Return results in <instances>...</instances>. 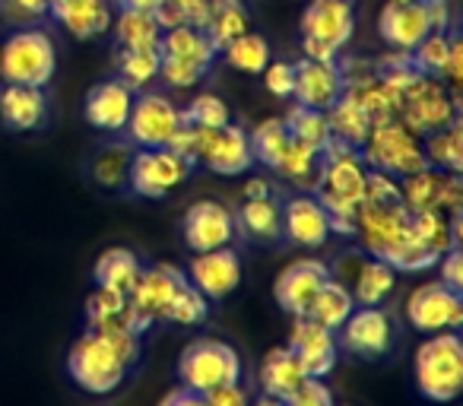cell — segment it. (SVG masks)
Listing matches in <instances>:
<instances>
[{
    "instance_id": "b9f144b4",
    "label": "cell",
    "mask_w": 463,
    "mask_h": 406,
    "mask_svg": "<svg viewBox=\"0 0 463 406\" xmlns=\"http://www.w3.org/2000/svg\"><path fill=\"white\" fill-rule=\"evenodd\" d=\"M248 143H251V156L254 162L267 168H277L279 159H283L286 146H289V130H286L283 118H267L258 127L248 134Z\"/></svg>"
},
{
    "instance_id": "94428289",
    "label": "cell",
    "mask_w": 463,
    "mask_h": 406,
    "mask_svg": "<svg viewBox=\"0 0 463 406\" xmlns=\"http://www.w3.org/2000/svg\"><path fill=\"white\" fill-rule=\"evenodd\" d=\"M334 406H336V403H334Z\"/></svg>"
},
{
    "instance_id": "7c38bea8",
    "label": "cell",
    "mask_w": 463,
    "mask_h": 406,
    "mask_svg": "<svg viewBox=\"0 0 463 406\" xmlns=\"http://www.w3.org/2000/svg\"><path fill=\"white\" fill-rule=\"evenodd\" d=\"M330 277L346 286L359 308L381 305L393 292V286H397V270L365 251H343L340 260L334 264V270H330Z\"/></svg>"
},
{
    "instance_id": "2e32d148",
    "label": "cell",
    "mask_w": 463,
    "mask_h": 406,
    "mask_svg": "<svg viewBox=\"0 0 463 406\" xmlns=\"http://www.w3.org/2000/svg\"><path fill=\"white\" fill-rule=\"evenodd\" d=\"M181 235H184V245L194 254H203L216 251V248H229L239 235V226H235V213L225 203L197 200L187 207L184 220H181Z\"/></svg>"
},
{
    "instance_id": "f35d334b",
    "label": "cell",
    "mask_w": 463,
    "mask_h": 406,
    "mask_svg": "<svg viewBox=\"0 0 463 406\" xmlns=\"http://www.w3.org/2000/svg\"><path fill=\"white\" fill-rule=\"evenodd\" d=\"M130 159H134V146L130 143H109L102 146L90 162V175L99 187L105 191H121L128 187V172H130Z\"/></svg>"
},
{
    "instance_id": "9f6ffc18",
    "label": "cell",
    "mask_w": 463,
    "mask_h": 406,
    "mask_svg": "<svg viewBox=\"0 0 463 406\" xmlns=\"http://www.w3.org/2000/svg\"><path fill=\"white\" fill-rule=\"evenodd\" d=\"M159 406H206V403H203V393H194L187 387H175V391H168L162 397Z\"/></svg>"
},
{
    "instance_id": "f546056e",
    "label": "cell",
    "mask_w": 463,
    "mask_h": 406,
    "mask_svg": "<svg viewBox=\"0 0 463 406\" xmlns=\"http://www.w3.org/2000/svg\"><path fill=\"white\" fill-rule=\"evenodd\" d=\"M86 324L90 330H130V334H143L140 321L130 311L128 296L111 292L96 286L90 298H86Z\"/></svg>"
},
{
    "instance_id": "c3c4849f",
    "label": "cell",
    "mask_w": 463,
    "mask_h": 406,
    "mask_svg": "<svg viewBox=\"0 0 463 406\" xmlns=\"http://www.w3.org/2000/svg\"><path fill=\"white\" fill-rule=\"evenodd\" d=\"M48 4L52 0H0V23L7 26H35L48 16Z\"/></svg>"
},
{
    "instance_id": "484cf974",
    "label": "cell",
    "mask_w": 463,
    "mask_h": 406,
    "mask_svg": "<svg viewBox=\"0 0 463 406\" xmlns=\"http://www.w3.org/2000/svg\"><path fill=\"white\" fill-rule=\"evenodd\" d=\"M48 16H54L73 39L90 42L111 29L115 7H111V0H52Z\"/></svg>"
},
{
    "instance_id": "603a6c76",
    "label": "cell",
    "mask_w": 463,
    "mask_h": 406,
    "mask_svg": "<svg viewBox=\"0 0 463 406\" xmlns=\"http://www.w3.org/2000/svg\"><path fill=\"white\" fill-rule=\"evenodd\" d=\"M134 90L121 83V80H102L86 92L83 115L90 127L102 130V134H124L134 111Z\"/></svg>"
},
{
    "instance_id": "7dc6e473",
    "label": "cell",
    "mask_w": 463,
    "mask_h": 406,
    "mask_svg": "<svg viewBox=\"0 0 463 406\" xmlns=\"http://www.w3.org/2000/svg\"><path fill=\"white\" fill-rule=\"evenodd\" d=\"M450 52V33H429L416 48L410 52V61L419 73H429V77H438L448 61Z\"/></svg>"
},
{
    "instance_id": "ba28073f",
    "label": "cell",
    "mask_w": 463,
    "mask_h": 406,
    "mask_svg": "<svg viewBox=\"0 0 463 406\" xmlns=\"http://www.w3.org/2000/svg\"><path fill=\"white\" fill-rule=\"evenodd\" d=\"M359 156L368 168H378L393 178H406V175L429 165L422 153V137L412 134L397 118L384 124H372L365 143L359 146Z\"/></svg>"
},
{
    "instance_id": "277c9868",
    "label": "cell",
    "mask_w": 463,
    "mask_h": 406,
    "mask_svg": "<svg viewBox=\"0 0 463 406\" xmlns=\"http://www.w3.org/2000/svg\"><path fill=\"white\" fill-rule=\"evenodd\" d=\"M416 387L431 403H454L463 393V340L457 330L429 334L416 349Z\"/></svg>"
},
{
    "instance_id": "d6a6232c",
    "label": "cell",
    "mask_w": 463,
    "mask_h": 406,
    "mask_svg": "<svg viewBox=\"0 0 463 406\" xmlns=\"http://www.w3.org/2000/svg\"><path fill=\"white\" fill-rule=\"evenodd\" d=\"M251 29V10L245 7V0H210V16H206L203 33L210 35V42L219 48H225L232 39H239Z\"/></svg>"
},
{
    "instance_id": "ab89813d",
    "label": "cell",
    "mask_w": 463,
    "mask_h": 406,
    "mask_svg": "<svg viewBox=\"0 0 463 406\" xmlns=\"http://www.w3.org/2000/svg\"><path fill=\"white\" fill-rule=\"evenodd\" d=\"M219 52H222L225 64H229L232 71L260 77V71H264L267 61H270V42H267L260 33H254V29H248L245 35L232 39L229 45L219 48Z\"/></svg>"
},
{
    "instance_id": "4316f807",
    "label": "cell",
    "mask_w": 463,
    "mask_h": 406,
    "mask_svg": "<svg viewBox=\"0 0 463 406\" xmlns=\"http://www.w3.org/2000/svg\"><path fill=\"white\" fill-rule=\"evenodd\" d=\"M429 20H425L422 0H412V4H391L387 0L378 14V35L393 48V52L410 54L419 42L429 35Z\"/></svg>"
},
{
    "instance_id": "681fc988",
    "label": "cell",
    "mask_w": 463,
    "mask_h": 406,
    "mask_svg": "<svg viewBox=\"0 0 463 406\" xmlns=\"http://www.w3.org/2000/svg\"><path fill=\"white\" fill-rule=\"evenodd\" d=\"M362 203H400V178L378 172V168H368L365 200Z\"/></svg>"
},
{
    "instance_id": "9a60e30c",
    "label": "cell",
    "mask_w": 463,
    "mask_h": 406,
    "mask_svg": "<svg viewBox=\"0 0 463 406\" xmlns=\"http://www.w3.org/2000/svg\"><path fill=\"white\" fill-rule=\"evenodd\" d=\"M406 321L419 334H441L463 324V292L448 289L444 283H425L406 298Z\"/></svg>"
},
{
    "instance_id": "f5cc1de1",
    "label": "cell",
    "mask_w": 463,
    "mask_h": 406,
    "mask_svg": "<svg viewBox=\"0 0 463 406\" xmlns=\"http://www.w3.org/2000/svg\"><path fill=\"white\" fill-rule=\"evenodd\" d=\"M203 403L206 406H251V397H248L245 387L235 381V384H222V387H213V391H206Z\"/></svg>"
},
{
    "instance_id": "4dcf8cb0",
    "label": "cell",
    "mask_w": 463,
    "mask_h": 406,
    "mask_svg": "<svg viewBox=\"0 0 463 406\" xmlns=\"http://www.w3.org/2000/svg\"><path fill=\"white\" fill-rule=\"evenodd\" d=\"M140 258L130 248H105L99 254L96 267H92V277H96V286H102V289L128 296L137 286V279H140Z\"/></svg>"
},
{
    "instance_id": "11a10c76",
    "label": "cell",
    "mask_w": 463,
    "mask_h": 406,
    "mask_svg": "<svg viewBox=\"0 0 463 406\" xmlns=\"http://www.w3.org/2000/svg\"><path fill=\"white\" fill-rule=\"evenodd\" d=\"M425 20H429L431 33H448L450 23H454V10H450V0H422Z\"/></svg>"
},
{
    "instance_id": "836d02e7",
    "label": "cell",
    "mask_w": 463,
    "mask_h": 406,
    "mask_svg": "<svg viewBox=\"0 0 463 406\" xmlns=\"http://www.w3.org/2000/svg\"><path fill=\"white\" fill-rule=\"evenodd\" d=\"M422 153L425 162L438 172L460 175L463 172V121L457 118L454 124L441 130H431L422 137Z\"/></svg>"
},
{
    "instance_id": "e0dca14e",
    "label": "cell",
    "mask_w": 463,
    "mask_h": 406,
    "mask_svg": "<svg viewBox=\"0 0 463 406\" xmlns=\"http://www.w3.org/2000/svg\"><path fill=\"white\" fill-rule=\"evenodd\" d=\"M336 334H340L336 346L359 355V359H378L393 346V321L378 305H372V308L355 305L353 315L343 321V327Z\"/></svg>"
},
{
    "instance_id": "816d5d0a",
    "label": "cell",
    "mask_w": 463,
    "mask_h": 406,
    "mask_svg": "<svg viewBox=\"0 0 463 406\" xmlns=\"http://www.w3.org/2000/svg\"><path fill=\"white\" fill-rule=\"evenodd\" d=\"M286 406H334V393L321 378H308L292 397H286Z\"/></svg>"
},
{
    "instance_id": "8992f818",
    "label": "cell",
    "mask_w": 463,
    "mask_h": 406,
    "mask_svg": "<svg viewBox=\"0 0 463 406\" xmlns=\"http://www.w3.org/2000/svg\"><path fill=\"white\" fill-rule=\"evenodd\" d=\"M216 45L197 26H178L159 39V80L168 90H194L216 61Z\"/></svg>"
},
{
    "instance_id": "5bb4252c",
    "label": "cell",
    "mask_w": 463,
    "mask_h": 406,
    "mask_svg": "<svg viewBox=\"0 0 463 406\" xmlns=\"http://www.w3.org/2000/svg\"><path fill=\"white\" fill-rule=\"evenodd\" d=\"M187 283V273L178 270L175 264H153L143 267L137 286L128 292V305L137 315L143 330H149V324L165 321L168 308H172L178 289Z\"/></svg>"
},
{
    "instance_id": "6f0895ef",
    "label": "cell",
    "mask_w": 463,
    "mask_h": 406,
    "mask_svg": "<svg viewBox=\"0 0 463 406\" xmlns=\"http://www.w3.org/2000/svg\"><path fill=\"white\" fill-rule=\"evenodd\" d=\"M245 197H267V194H273V187H270V181L267 178H248L245 181Z\"/></svg>"
},
{
    "instance_id": "f907efd6",
    "label": "cell",
    "mask_w": 463,
    "mask_h": 406,
    "mask_svg": "<svg viewBox=\"0 0 463 406\" xmlns=\"http://www.w3.org/2000/svg\"><path fill=\"white\" fill-rule=\"evenodd\" d=\"M260 80H264L267 92L277 99H292V80H296V71H292L289 61H267V67L260 71Z\"/></svg>"
},
{
    "instance_id": "8d00e7d4",
    "label": "cell",
    "mask_w": 463,
    "mask_h": 406,
    "mask_svg": "<svg viewBox=\"0 0 463 406\" xmlns=\"http://www.w3.org/2000/svg\"><path fill=\"white\" fill-rule=\"evenodd\" d=\"M115 29V42L124 52H146V48H159L162 29L153 14H137V10H121L111 20Z\"/></svg>"
},
{
    "instance_id": "ffe728a7",
    "label": "cell",
    "mask_w": 463,
    "mask_h": 406,
    "mask_svg": "<svg viewBox=\"0 0 463 406\" xmlns=\"http://www.w3.org/2000/svg\"><path fill=\"white\" fill-rule=\"evenodd\" d=\"M296 80H292V99L296 105L315 111H327L336 99L343 96V77H340V64L336 61H311L302 58L298 64H292Z\"/></svg>"
},
{
    "instance_id": "7a4b0ae2",
    "label": "cell",
    "mask_w": 463,
    "mask_h": 406,
    "mask_svg": "<svg viewBox=\"0 0 463 406\" xmlns=\"http://www.w3.org/2000/svg\"><path fill=\"white\" fill-rule=\"evenodd\" d=\"M355 235L362 239V251L381 258L393 270L419 273L438 264L412 232L410 210L403 203H362L355 213Z\"/></svg>"
},
{
    "instance_id": "d6986e66",
    "label": "cell",
    "mask_w": 463,
    "mask_h": 406,
    "mask_svg": "<svg viewBox=\"0 0 463 406\" xmlns=\"http://www.w3.org/2000/svg\"><path fill=\"white\" fill-rule=\"evenodd\" d=\"M187 283L203 292L210 302L229 298L241 286V258L232 251V245L194 254V260L187 264Z\"/></svg>"
},
{
    "instance_id": "6da1fadb",
    "label": "cell",
    "mask_w": 463,
    "mask_h": 406,
    "mask_svg": "<svg viewBox=\"0 0 463 406\" xmlns=\"http://www.w3.org/2000/svg\"><path fill=\"white\" fill-rule=\"evenodd\" d=\"M140 334L130 330H86L67 353V374L86 393H111L124 384L130 368L140 362Z\"/></svg>"
},
{
    "instance_id": "f6af8a7d",
    "label": "cell",
    "mask_w": 463,
    "mask_h": 406,
    "mask_svg": "<svg viewBox=\"0 0 463 406\" xmlns=\"http://www.w3.org/2000/svg\"><path fill=\"white\" fill-rule=\"evenodd\" d=\"M184 124H194V127H225V124H232V111L229 105L222 102L219 96H213V92H200V96L191 99V105H187L184 111Z\"/></svg>"
},
{
    "instance_id": "bcb514c9",
    "label": "cell",
    "mask_w": 463,
    "mask_h": 406,
    "mask_svg": "<svg viewBox=\"0 0 463 406\" xmlns=\"http://www.w3.org/2000/svg\"><path fill=\"white\" fill-rule=\"evenodd\" d=\"M206 315H210V298L200 289H194L191 283H184L178 289V296H175L165 321L181 324V327H197V324L206 321Z\"/></svg>"
},
{
    "instance_id": "7402d4cb",
    "label": "cell",
    "mask_w": 463,
    "mask_h": 406,
    "mask_svg": "<svg viewBox=\"0 0 463 406\" xmlns=\"http://www.w3.org/2000/svg\"><path fill=\"white\" fill-rule=\"evenodd\" d=\"M330 279V267L317 258H302V260H292L283 273L277 277L273 283V298L283 311L289 315H305L308 302L315 298V292L321 289L324 283Z\"/></svg>"
},
{
    "instance_id": "680465c9",
    "label": "cell",
    "mask_w": 463,
    "mask_h": 406,
    "mask_svg": "<svg viewBox=\"0 0 463 406\" xmlns=\"http://www.w3.org/2000/svg\"><path fill=\"white\" fill-rule=\"evenodd\" d=\"M159 4L162 0H118V7L121 10H137V14H153Z\"/></svg>"
},
{
    "instance_id": "74e56055",
    "label": "cell",
    "mask_w": 463,
    "mask_h": 406,
    "mask_svg": "<svg viewBox=\"0 0 463 406\" xmlns=\"http://www.w3.org/2000/svg\"><path fill=\"white\" fill-rule=\"evenodd\" d=\"M273 172H279L292 187H298V191L315 194L317 175H321V153H315L311 146H305V143L289 137V146H286L283 159H279V165L273 168Z\"/></svg>"
},
{
    "instance_id": "52a82bcc",
    "label": "cell",
    "mask_w": 463,
    "mask_h": 406,
    "mask_svg": "<svg viewBox=\"0 0 463 406\" xmlns=\"http://www.w3.org/2000/svg\"><path fill=\"white\" fill-rule=\"evenodd\" d=\"M302 33V58L336 61L355 35L353 0H308L298 20Z\"/></svg>"
},
{
    "instance_id": "44dd1931",
    "label": "cell",
    "mask_w": 463,
    "mask_h": 406,
    "mask_svg": "<svg viewBox=\"0 0 463 406\" xmlns=\"http://www.w3.org/2000/svg\"><path fill=\"white\" fill-rule=\"evenodd\" d=\"M283 239L308 251H317L330 241V216L315 194L298 191L283 207Z\"/></svg>"
},
{
    "instance_id": "d590c367",
    "label": "cell",
    "mask_w": 463,
    "mask_h": 406,
    "mask_svg": "<svg viewBox=\"0 0 463 406\" xmlns=\"http://www.w3.org/2000/svg\"><path fill=\"white\" fill-rule=\"evenodd\" d=\"M324 115H327V124H330V137L340 140V143H346V146L359 149L362 143H365L368 130H372L368 115L359 109V102H355L353 96H346V92H343V96L336 99Z\"/></svg>"
},
{
    "instance_id": "9c48e42d",
    "label": "cell",
    "mask_w": 463,
    "mask_h": 406,
    "mask_svg": "<svg viewBox=\"0 0 463 406\" xmlns=\"http://www.w3.org/2000/svg\"><path fill=\"white\" fill-rule=\"evenodd\" d=\"M178 381L181 387H187L194 393H206L213 387L235 384V381H241V355L225 340L200 336V340L187 343L184 353H181Z\"/></svg>"
},
{
    "instance_id": "cb8c5ba5",
    "label": "cell",
    "mask_w": 463,
    "mask_h": 406,
    "mask_svg": "<svg viewBox=\"0 0 463 406\" xmlns=\"http://www.w3.org/2000/svg\"><path fill=\"white\" fill-rule=\"evenodd\" d=\"M52 118L45 90L20 83H0V121L14 134H29L42 130Z\"/></svg>"
},
{
    "instance_id": "ee69618b",
    "label": "cell",
    "mask_w": 463,
    "mask_h": 406,
    "mask_svg": "<svg viewBox=\"0 0 463 406\" xmlns=\"http://www.w3.org/2000/svg\"><path fill=\"white\" fill-rule=\"evenodd\" d=\"M412 220V232L422 241V248L431 254L435 260H441L444 251L450 248H460L454 241V229H450V220L438 210H422V213H410Z\"/></svg>"
},
{
    "instance_id": "3957f363",
    "label": "cell",
    "mask_w": 463,
    "mask_h": 406,
    "mask_svg": "<svg viewBox=\"0 0 463 406\" xmlns=\"http://www.w3.org/2000/svg\"><path fill=\"white\" fill-rule=\"evenodd\" d=\"M368 165L359 149L334 140L321 153V175H317L315 197L330 216V235H355V213L365 200Z\"/></svg>"
},
{
    "instance_id": "30bf717a",
    "label": "cell",
    "mask_w": 463,
    "mask_h": 406,
    "mask_svg": "<svg viewBox=\"0 0 463 406\" xmlns=\"http://www.w3.org/2000/svg\"><path fill=\"white\" fill-rule=\"evenodd\" d=\"M457 118H460V92H450L441 80L429 73H419L400 99L397 121H403L419 137L448 127Z\"/></svg>"
},
{
    "instance_id": "83f0119b",
    "label": "cell",
    "mask_w": 463,
    "mask_h": 406,
    "mask_svg": "<svg viewBox=\"0 0 463 406\" xmlns=\"http://www.w3.org/2000/svg\"><path fill=\"white\" fill-rule=\"evenodd\" d=\"M235 226L251 241L277 245L283 239V203L273 194H267V197H245V203L235 213Z\"/></svg>"
},
{
    "instance_id": "60d3db41",
    "label": "cell",
    "mask_w": 463,
    "mask_h": 406,
    "mask_svg": "<svg viewBox=\"0 0 463 406\" xmlns=\"http://www.w3.org/2000/svg\"><path fill=\"white\" fill-rule=\"evenodd\" d=\"M118 80L128 90L143 92L159 80V48H146V52H124L118 48Z\"/></svg>"
},
{
    "instance_id": "5b68a950",
    "label": "cell",
    "mask_w": 463,
    "mask_h": 406,
    "mask_svg": "<svg viewBox=\"0 0 463 406\" xmlns=\"http://www.w3.org/2000/svg\"><path fill=\"white\" fill-rule=\"evenodd\" d=\"M58 71L54 39L39 26H23L0 45V83H20L45 90Z\"/></svg>"
},
{
    "instance_id": "f1b7e54d",
    "label": "cell",
    "mask_w": 463,
    "mask_h": 406,
    "mask_svg": "<svg viewBox=\"0 0 463 406\" xmlns=\"http://www.w3.org/2000/svg\"><path fill=\"white\" fill-rule=\"evenodd\" d=\"M305 381H308V372H305V365L298 362V355L289 346H273L264 355V365H260V387H264V393L286 400Z\"/></svg>"
},
{
    "instance_id": "91938a15",
    "label": "cell",
    "mask_w": 463,
    "mask_h": 406,
    "mask_svg": "<svg viewBox=\"0 0 463 406\" xmlns=\"http://www.w3.org/2000/svg\"><path fill=\"white\" fill-rule=\"evenodd\" d=\"M251 406H286V400H279V397H270V393H264V397H258Z\"/></svg>"
},
{
    "instance_id": "e575fe53",
    "label": "cell",
    "mask_w": 463,
    "mask_h": 406,
    "mask_svg": "<svg viewBox=\"0 0 463 406\" xmlns=\"http://www.w3.org/2000/svg\"><path fill=\"white\" fill-rule=\"evenodd\" d=\"M353 308H355V302H353V296H349V289L330 277L327 283L315 292V298L308 302L305 317H311V321H317L321 327H327L336 334V330L343 327V321L353 315Z\"/></svg>"
},
{
    "instance_id": "ac0fdd59",
    "label": "cell",
    "mask_w": 463,
    "mask_h": 406,
    "mask_svg": "<svg viewBox=\"0 0 463 406\" xmlns=\"http://www.w3.org/2000/svg\"><path fill=\"white\" fill-rule=\"evenodd\" d=\"M197 165L210 168L216 175H245L254 165L248 130L239 124H225V127H203V143H200Z\"/></svg>"
},
{
    "instance_id": "4fadbf2b",
    "label": "cell",
    "mask_w": 463,
    "mask_h": 406,
    "mask_svg": "<svg viewBox=\"0 0 463 406\" xmlns=\"http://www.w3.org/2000/svg\"><path fill=\"white\" fill-rule=\"evenodd\" d=\"M191 175V162L181 159L175 149L159 146V149H140L130 159L128 172V187L137 197L146 200H162L184 184V178Z\"/></svg>"
},
{
    "instance_id": "1f68e13d",
    "label": "cell",
    "mask_w": 463,
    "mask_h": 406,
    "mask_svg": "<svg viewBox=\"0 0 463 406\" xmlns=\"http://www.w3.org/2000/svg\"><path fill=\"white\" fill-rule=\"evenodd\" d=\"M448 175L450 172H438V168L425 165L419 172L400 178V203L410 213H422V210H438L441 213V194Z\"/></svg>"
},
{
    "instance_id": "8fae6325",
    "label": "cell",
    "mask_w": 463,
    "mask_h": 406,
    "mask_svg": "<svg viewBox=\"0 0 463 406\" xmlns=\"http://www.w3.org/2000/svg\"><path fill=\"white\" fill-rule=\"evenodd\" d=\"M181 124H184V115H181V109L165 92L143 90L140 96H134V111H130L124 134H128L130 146L159 149L172 143V137L178 134Z\"/></svg>"
},
{
    "instance_id": "7bdbcfd3",
    "label": "cell",
    "mask_w": 463,
    "mask_h": 406,
    "mask_svg": "<svg viewBox=\"0 0 463 406\" xmlns=\"http://www.w3.org/2000/svg\"><path fill=\"white\" fill-rule=\"evenodd\" d=\"M283 121H286V130H289L292 140L305 143V146H311L315 153H324V146L330 143V124H327V115H324V111L305 109V105H292L289 115H286Z\"/></svg>"
},
{
    "instance_id": "db71d44e",
    "label": "cell",
    "mask_w": 463,
    "mask_h": 406,
    "mask_svg": "<svg viewBox=\"0 0 463 406\" xmlns=\"http://www.w3.org/2000/svg\"><path fill=\"white\" fill-rule=\"evenodd\" d=\"M438 273H441V279H438V283H444L448 289L463 292V254H460V248H450V251L441 254Z\"/></svg>"
},
{
    "instance_id": "d4e9b609",
    "label": "cell",
    "mask_w": 463,
    "mask_h": 406,
    "mask_svg": "<svg viewBox=\"0 0 463 406\" xmlns=\"http://www.w3.org/2000/svg\"><path fill=\"white\" fill-rule=\"evenodd\" d=\"M289 349L298 355V362L305 365L308 378H324V374L334 372L336 365V336L334 330L321 327L311 317L298 315L292 324V336H289Z\"/></svg>"
}]
</instances>
